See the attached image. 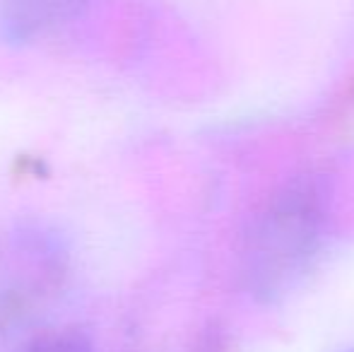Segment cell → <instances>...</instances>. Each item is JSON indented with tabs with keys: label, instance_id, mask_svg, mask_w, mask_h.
Here are the masks:
<instances>
[{
	"label": "cell",
	"instance_id": "1",
	"mask_svg": "<svg viewBox=\"0 0 354 352\" xmlns=\"http://www.w3.org/2000/svg\"><path fill=\"white\" fill-rule=\"evenodd\" d=\"M323 217L313 181L287 186L263 212L248 246V277L258 297H277L299 280L321 244Z\"/></svg>",
	"mask_w": 354,
	"mask_h": 352
},
{
	"label": "cell",
	"instance_id": "2",
	"mask_svg": "<svg viewBox=\"0 0 354 352\" xmlns=\"http://www.w3.org/2000/svg\"><path fill=\"white\" fill-rule=\"evenodd\" d=\"M92 0H3L0 34L8 41H32L71 22Z\"/></svg>",
	"mask_w": 354,
	"mask_h": 352
},
{
	"label": "cell",
	"instance_id": "3",
	"mask_svg": "<svg viewBox=\"0 0 354 352\" xmlns=\"http://www.w3.org/2000/svg\"><path fill=\"white\" fill-rule=\"evenodd\" d=\"M22 352H94L92 340L77 328L46 331L22 348Z\"/></svg>",
	"mask_w": 354,
	"mask_h": 352
}]
</instances>
